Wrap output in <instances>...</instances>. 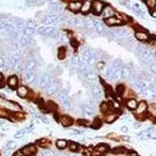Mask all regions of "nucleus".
<instances>
[{
    "label": "nucleus",
    "mask_w": 156,
    "mask_h": 156,
    "mask_svg": "<svg viewBox=\"0 0 156 156\" xmlns=\"http://www.w3.org/2000/svg\"><path fill=\"white\" fill-rule=\"evenodd\" d=\"M134 112H135V116L139 120H145V119L150 118L149 116V104L145 100L139 101V105H137V108Z\"/></svg>",
    "instance_id": "f257e3e1"
},
{
    "label": "nucleus",
    "mask_w": 156,
    "mask_h": 156,
    "mask_svg": "<svg viewBox=\"0 0 156 156\" xmlns=\"http://www.w3.org/2000/svg\"><path fill=\"white\" fill-rule=\"evenodd\" d=\"M150 34L144 29H137L135 31V39L141 43H150Z\"/></svg>",
    "instance_id": "f03ea898"
},
{
    "label": "nucleus",
    "mask_w": 156,
    "mask_h": 156,
    "mask_svg": "<svg viewBox=\"0 0 156 156\" xmlns=\"http://www.w3.org/2000/svg\"><path fill=\"white\" fill-rule=\"evenodd\" d=\"M37 149L39 147L35 144H28V145H25L21 149V151H23V154L25 156H35L37 154Z\"/></svg>",
    "instance_id": "7ed1b4c3"
},
{
    "label": "nucleus",
    "mask_w": 156,
    "mask_h": 156,
    "mask_svg": "<svg viewBox=\"0 0 156 156\" xmlns=\"http://www.w3.org/2000/svg\"><path fill=\"white\" fill-rule=\"evenodd\" d=\"M104 8H105V4L102 2H100V0H94L93 2V9L91 10L95 15H100L104 10Z\"/></svg>",
    "instance_id": "20e7f679"
},
{
    "label": "nucleus",
    "mask_w": 156,
    "mask_h": 156,
    "mask_svg": "<svg viewBox=\"0 0 156 156\" xmlns=\"http://www.w3.org/2000/svg\"><path fill=\"white\" fill-rule=\"evenodd\" d=\"M58 120H59V122L64 127H69V126H71L74 124L73 118H71V116H69V115H61V116H59V118H58Z\"/></svg>",
    "instance_id": "39448f33"
},
{
    "label": "nucleus",
    "mask_w": 156,
    "mask_h": 156,
    "mask_svg": "<svg viewBox=\"0 0 156 156\" xmlns=\"http://www.w3.org/2000/svg\"><path fill=\"white\" fill-rule=\"evenodd\" d=\"M115 15H116V12H115L114 8L110 6V5H105V8H104V10H102V12H101V16L104 18V20L109 19V18H112V16H115Z\"/></svg>",
    "instance_id": "423d86ee"
},
{
    "label": "nucleus",
    "mask_w": 156,
    "mask_h": 156,
    "mask_svg": "<svg viewBox=\"0 0 156 156\" xmlns=\"http://www.w3.org/2000/svg\"><path fill=\"white\" fill-rule=\"evenodd\" d=\"M137 105H139V101H137L135 98H129V99H126V101H125V106H126V109L130 110V111H135L136 108H137Z\"/></svg>",
    "instance_id": "0eeeda50"
},
{
    "label": "nucleus",
    "mask_w": 156,
    "mask_h": 156,
    "mask_svg": "<svg viewBox=\"0 0 156 156\" xmlns=\"http://www.w3.org/2000/svg\"><path fill=\"white\" fill-rule=\"evenodd\" d=\"M105 24L108 25V27H120V25L124 24V21L118 18V16H112V18H109V19H105Z\"/></svg>",
    "instance_id": "6e6552de"
},
{
    "label": "nucleus",
    "mask_w": 156,
    "mask_h": 156,
    "mask_svg": "<svg viewBox=\"0 0 156 156\" xmlns=\"http://www.w3.org/2000/svg\"><path fill=\"white\" fill-rule=\"evenodd\" d=\"M111 150H110V146L108 145V144H104V142H102V144H99V145H96L95 146V152L96 154H99V155H106L108 152H110Z\"/></svg>",
    "instance_id": "1a4fd4ad"
},
{
    "label": "nucleus",
    "mask_w": 156,
    "mask_h": 156,
    "mask_svg": "<svg viewBox=\"0 0 156 156\" xmlns=\"http://www.w3.org/2000/svg\"><path fill=\"white\" fill-rule=\"evenodd\" d=\"M81 5H83V3L79 2V0H73V2L69 3L68 8H69L70 11H73V12H77V11H80V10H81Z\"/></svg>",
    "instance_id": "9d476101"
},
{
    "label": "nucleus",
    "mask_w": 156,
    "mask_h": 156,
    "mask_svg": "<svg viewBox=\"0 0 156 156\" xmlns=\"http://www.w3.org/2000/svg\"><path fill=\"white\" fill-rule=\"evenodd\" d=\"M16 94H18L19 98L25 99V98H28V96H29L30 91H29V89L25 86V85H21V86H19V87L16 89Z\"/></svg>",
    "instance_id": "9b49d317"
},
{
    "label": "nucleus",
    "mask_w": 156,
    "mask_h": 156,
    "mask_svg": "<svg viewBox=\"0 0 156 156\" xmlns=\"http://www.w3.org/2000/svg\"><path fill=\"white\" fill-rule=\"evenodd\" d=\"M119 118V114L118 112H115V111H111L109 114L105 115V118H104V121H105L106 124H112L116 121V119Z\"/></svg>",
    "instance_id": "f8f14e48"
},
{
    "label": "nucleus",
    "mask_w": 156,
    "mask_h": 156,
    "mask_svg": "<svg viewBox=\"0 0 156 156\" xmlns=\"http://www.w3.org/2000/svg\"><path fill=\"white\" fill-rule=\"evenodd\" d=\"M55 146L58 150H66L68 146H69V141L68 140H65V139H58L55 141Z\"/></svg>",
    "instance_id": "ddd939ff"
},
{
    "label": "nucleus",
    "mask_w": 156,
    "mask_h": 156,
    "mask_svg": "<svg viewBox=\"0 0 156 156\" xmlns=\"http://www.w3.org/2000/svg\"><path fill=\"white\" fill-rule=\"evenodd\" d=\"M91 9H93V2L91 0H84L80 11L83 12V14H87V12L91 11Z\"/></svg>",
    "instance_id": "4468645a"
},
{
    "label": "nucleus",
    "mask_w": 156,
    "mask_h": 156,
    "mask_svg": "<svg viewBox=\"0 0 156 156\" xmlns=\"http://www.w3.org/2000/svg\"><path fill=\"white\" fill-rule=\"evenodd\" d=\"M8 86L10 89H18L19 87V79H18V76L15 75H11L9 79H8Z\"/></svg>",
    "instance_id": "2eb2a0df"
},
{
    "label": "nucleus",
    "mask_w": 156,
    "mask_h": 156,
    "mask_svg": "<svg viewBox=\"0 0 156 156\" xmlns=\"http://www.w3.org/2000/svg\"><path fill=\"white\" fill-rule=\"evenodd\" d=\"M111 152L115 155H127L129 154V149L124 147V146H116L114 149H111Z\"/></svg>",
    "instance_id": "dca6fc26"
},
{
    "label": "nucleus",
    "mask_w": 156,
    "mask_h": 156,
    "mask_svg": "<svg viewBox=\"0 0 156 156\" xmlns=\"http://www.w3.org/2000/svg\"><path fill=\"white\" fill-rule=\"evenodd\" d=\"M100 111H101L102 114H105V115L112 111V110H111V106H110V104H109V101H102V102H101V105H100Z\"/></svg>",
    "instance_id": "f3484780"
},
{
    "label": "nucleus",
    "mask_w": 156,
    "mask_h": 156,
    "mask_svg": "<svg viewBox=\"0 0 156 156\" xmlns=\"http://www.w3.org/2000/svg\"><path fill=\"white\" fill-rule=\"evenodd\" d=\"M80 147H81V145H80V144H77V142H75V141H69V146H68V149H69L73 154L79 152Z\"/></svg>",
    "instance_id": "a211bd4d"
},
{
    "label": "nucleus",
    "mask_w": 156,
    "mask_h": 156,
    "mask_svg": "<svg viewBox=\"0 0 156 156\" xmlns=\"http://www.w3.org/2000/svg\"><path fill=\"white\" fill-rule=\"evenodd\" d=\"M35 145H36L37 147L46 149V147H49V145H50V141H49L48 139H39V140L35 142Z\"/></svg>",
    "instance_id": "6ab92c4d"
},
{
    "label": "nucleus",
    "mask_w": 156,
    "mask_h": 156,
    "mask_svg": "<svg viewBox=\"0 0 156 156\" xmlns=\"http://www.w3.org/2000/svg\"><path fill=\"white\" fill-rule=\"evenodd\" d=\"M77 125H80V126H85V127H89V126H91L93 125V121H89L86 119H79L76 121Z\"/></svg>",
    "instance_id": "aec40b11"
},
{
    "label": "nucleus",
    "mask_w": 156,
    "mask_h": 156,
    "mask_svg": "<svg viewBox=\"0 0 156 156\" xmlns=\"http://www.w3.org/2000/svg\"><path fill=\"white\" fill-rule=\"evenodd\" d=\"M145 4L150 10H152L155 8V5H156V0H145Z\"/></svg>",
    "instance_id": "412c9836"
},
{
    "label": "nucleus",
    "mask_w": 156,
    "mask_h": 156,
    "mask_svg": "<svg viewBox=\"0 0 156 156\" xmlns=\"http://www.w3.org/2000/svg\"><path fill=\"white\" fill-rule=\"evenodd\" d=\"M58 55H59V59H64V58H65V55H66V49H65L64 46H62V48H60V49H59Z\"/></svg>",
    "instance_id": "4be33fe9"
},
{
    "label": "nucleus",
    "mask_w": 156,
    "mask_h": 156,
    "mask_svg": "<svg viewBox=\"0 0 156 156\" xmlns=\"http://www.w3.org/2000/svg\"><path fill=\"white\" fill-rule=\"evenodd\" d=\"M149 69H150V73H151V74H155V75H156V61H152V62L149 65Z\"/></svg>",
    "instance_id": "5701e85b"
},
{
    "label": "nucleus",
    "mask_w": 156,
    "mask_h": 156,
    "mask_svg": "<svg viewBox=\"0 0 156 156\" xmlns=\"http://www.w3.org/2000/svg\"><path fill=\"white\" fill-rule=\"evenodd\" d=\"M93 127H95V129H99L100 126H101V121L99 120V119H95L94 121H93V125H91Z\"/></svg>",
    "instance_id": "b1692460"
},
{
    "label": "nucleus",
    "mask_w": 156,
    "mask_h": 156,
    "mask_svg": "<svg viewBox=\"0 0 156 156\" xmlns=\"http://www.w3.org/2000/svg\"><path fill=\"white\" fill-rule=\"evenodd\" d=\"M104 68H105V62H104V61H99L98 62V69L99 70H102Z\"/></svg>",
    "instance_id": "393cba45"
},
{
    "label": "nucleus",
    "mask_w": 156,
    "mask_h": 156,
    "mask_svg": "<svg viewBox=\"0 0 156 156\" xmlns=\"http://www.w3.org/2000/svg\"><path fill=\"white\" fill-rule=\"evenodd\" d=\"M14 155H15V156H25V155L23 154V151H21V149H20L19 151H16V152H15Z\"/></svg>",
    "instance_id": "a878e982"
},
{
    "label": "nucleus",
    "mask_w": 156,
    "mask_h": 156,
    "mask_svg": "<svg viewBox=\"0 0 156 156\" xmlns=\"http://www.w3.org/2000/svg\"><path fill=\"white\" fill-rule=\"evenodd\" d=\"M121 131H122V133H127V127H126V126H122V127H121Z\"/></svg>",
    "instance_id": "bb28decb"
},
{
    "label": "nucleus",
    "mask_w": 156,
    "mask_h": 156,
    "mask_svg": "<svg viewBox=\"0 0 156 156\" xmlns=\"http://www.w3.org/2000/svg\"><path fill=\"white\" fill-rule=\"evenodd\" d=\"M151 16L152 18H156V11L155 10H151Z\"/></svg>",
    "instance_id": "cd10ccee"
},
{
    "label": "nucleus",
    "mask_w": 156,
    "mask_h": 156,
    "mask_svg": "<svg viewBox=\"0 0 156 156\" xmlns=\"http://www.w3.org/2000/svg\"><path fill=\"white\" fill-rule=\"evenodd\" d=\"M2 81H3V74L0 73V86H3V85H2Z\"/></svg>",
    "instance_id": "c85d7f7f"
},
{
    "label": "nucleus",
    "mask_w": 156,
    "mask_h": 156,
    "mask_svg": "<svg viewBox=\"0 0 156 156\" xmlns=\"http://www.w3.org/2000/svg\"><path fill=\"white\" fill-rule=\"evenodd\" d=\"M90 156H101V155H99V154H96V152H95V151H94V152H93V154H91V155H90Z\"/></svg>",
    "instance_id": "c756f323"
},
{
    "label": "nucleus",
    "mask_w": 156,
    "mask_h": 156,
    "mask_svg": "<svg viewBox=\"0 0 156 156\" xmlns=\"http://www.w3.org/2000/svg\"><path fill=\"white\" fill-rule=\"evenodd\" d=\"M152 10H155V11H156V5H155V8H154V9H152Z\"/></svg>",
    "instance_id": "7c9ffc66"
},
{
    "label": "nucleus",
    "mask_w": 156,
    "mask_h": 156,
    "mask_svg": "<svg viewBox=\"0 0 156 156\" xmlns=\"http://www.w3.org/2000/svg\"><path fill=\"white\" fill-rule=\"evenodd\" d=\"M12 156H15V155H12Z\"/></svg>",
    "instance_id": "2f4dec72"
}]
</instances>
